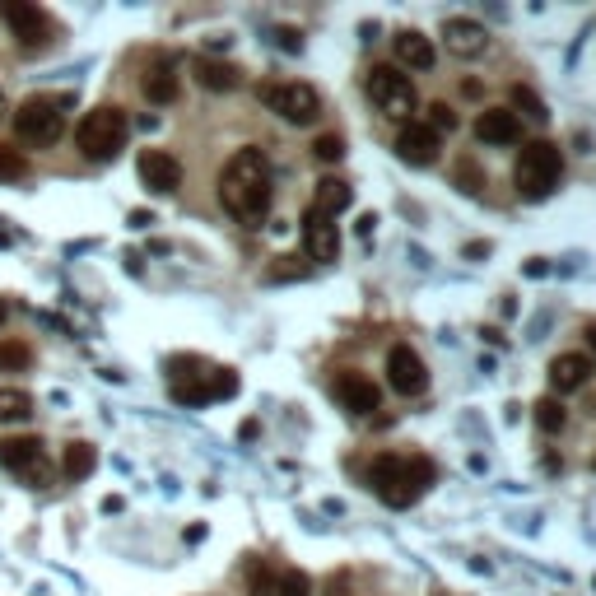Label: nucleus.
Segmentation results:
<instances>
[{
    "label": "nucleus",
    "instance_id": "7ed1b4c3",
    "mask_svg": "<svg viewBox=\"0 0 596 596\" xmlns=\"http://www.w3.org/2000/svg\"><path fill=\"white\" fill-rule=\"evenodd\" d=\"M429 461L415 457H378L373 461V471H368V480H373V489H378V499L387 503V508H410V503L420 499L424 480H429Z\"/></svg>",
    "mask_w": 596,
    "mask_h": 596
},
{
    "label": "nucleus",
    "instance_id": "f704fd0d",
    "mask_svg": "<svg viewBox=\"0 0 596 596\" xmlns=\"http://www.w3.org/2000/svg\"><path fill=\"white\" fill-rule=\"evenodd\" d=\"M271 280H303V266H294V257H280V266H271Z\"/></svg>",
    "mask_w": 596,
    "mask_h": 596
},
{
    "label": "nucleus",
    "instance_id": "c9c22d12",
    "mask_svg": "<svg viewBox=\"0 0 596 596\" xmlns=\"http://www.w3.org/2000/svg\"><path fill=\"white\" fill-rule=\"evenodd\" d=\"M131 224H136V229H149V224H154V215H149V210H136V215H131Z\"/></svg>",
    "mask_w": 596,
    "mask_h": 596
},
{
    "label": "nucleus",
    "instance_id": "9b49d317",
    "mask_svg": "<svg viewBox=\"0 0 596 596\" xmlns=\"http://www.w3.org/2000/svg\"><path fill=\"white\" fill-rule=\"evenodd\" d=\"M140 168V182H145L149 191H159V196H173L177 187H182V163L168 154V149H145L136 159Z\"/></svg>",
    "mask_w": 596,
    "mask_h": 596
},
{
    "label": "nucleus",
    "instance_id": "5701e85b",
    "mask_svg": "<svg viewBox=\"0 0 596 596\" xmlns=\"http://www.w3.org/2000/svg\"><path fill=\"white\" fill-rule=\"evenodd\" d=\"M33 415V396L19 392V387H0V424L28 420Z\"/></svg>",
    "mask_w": 596,
    "mask_h": 596
},
{
    "label": "nucleus",
    "instance_id": "bb28decb",
    "mask_svg": "<svg viewBox=\"0 0 596 596\" xmlns=\"http://www.w3.org/2000/svg\"><path fill=\"white\" fill-rule=\"evenodd\" d=\"M275 596H312V578L298 569H285L275 578Z\"/></svg>",
    "mask_w": 596,
    "mask_h": 596
},
{
    "label": "nucleus",
    "instance_id": "412c9836",
    "mask_svg": "<svg viewBox=\"0 0 596 596\" xmlns=\"http://www.w3.org/2000/svg\"><path fill=\"white\" fill-rule=\"evenodd\" d=\"M350 201H354L350 182H340V177H322V182H317V196H312V210L336 219L340 210H350Z\"/></svg>",
    "mask_w": 596,
    "mask_h": 596
},
{
    "label": "nucleus",
    "instance_id": "7c9ffc66",
    "mask_svg": "<svg viewBox=\"0 0 596 596\" xmlns=\"http://www.w3.org/2000/svg\"><path fill=\"white\" fill-rule=\"evenodd\" d=\"M513 103H517L522 112H527V117H536V122H545V117H550V112H545V103H541L536 94H531L527 84H513Z\"/></svg>",
    "mask_w": 596,
    "mask_h": 596
},
{
    "label": "nucleus",
    "instance_id": "1a4fd4ad",
    "mask_svg": "<svg viewBox=\"0 0 596 596\" xmlns=\"http://www.w3.org/2000/svg\"><path fill=\"white\" fill-rule=\"evenodd\" d=\"M261 103L271 112H280L285 122H294V126H312L317 117H322V94L312 89V84H266L261 89Z\"/></svg>",
    "mask_w": 596,
    "mask_h": 596
},
{
    "label": "nucleus",
    "instance_id": "72a5a7b5",
    "mask_svg": "<svg viewBox=\"0 0 596 596\" xmlns=\"http://www.w3.org/2000/svg\"><path fill=\"white\" fill-rule=\"evenodd\" d=\"M457 182H461V191H471V196H475L480 187H485V177L475 173V163H471V159H461V163H457Z\"/></svg>",
    "mask_w": 596,
    "mask_h": 596
},
{
    "label": "nucleus",
    "instance_id": "0eeeda50",
    "mask_svg": "<svg viewBox=\"0 0 596 596\" xmlns=\"http://www.w3.org/2000/svg\"><path fill=\"white\" fill-rule=\"evenodd\" d=\"M0 19L10 24L14 42H19L24 52H42V47L56 38L52 14L42 10V5H33V0H5V5H0Z\"/></svg>",
    "mask_w": 596,
    "mask_h": 596
},
{
    "label": "nucleus",
    "instance_id": "2f4dec72",
    "mask_svg": "<svg viewBox=\"0 0 596 596\" xmlns=\"http://www.w3.org/2000/svg\"><path fill=\"white\" fill-rule=\"evenodd\" d=\"M205 382H210V396H215V401H219V396H233V392H238V373H233V368H215V373H210Z\"/></svg>",
    "mask_w": 596,
    "mask_h": 596
},
{
    "label": "nucleus",
    "instance_id": "20e7f679",
    "mask_svg": "<svg viewBox=\"0 0 596 596\" xmlns=\"http://www.w3.org/2000/svg\"><path fill=\"white\" fill-rule=\"evenodd\" d=\"M126 136H131V122H126L122 108H94L84 112L80 126H75V145H80L84 159L108 163L126 149Z\"/></svg>",
    "mask_w": 596,
    "mask_h": 596
},
{
    "label": "nucleus",
    "instance_id": "6ab92c4d",
    "mask_svg": "<svg viewBox=\"0 0 596 596\" xmlns=\"http://www.w3.org/2000/svg\"><path fill=\"white\" fill-rule=\"evenodd\" d=\"M396 61L410 70H429L434 66V42L424 38L420 28H406V33H396Z\"/></svg>",
    "mask_w": 596,
    "mask_h": 596
},
{
    "label": "nucleus",
    "instance_id": "dca6fc26",
    "mask_svg": "<svg viewBox=\"0 0 596 596\" xmlns=\"http://www.w3.org/2000/svg\"><path fill=\"white\" fill-rule=\"evenodd\" d=\"M443 38H447V52L452 56H480L489 47V33H485V24H475V19H447L443 24Z\"/></svg>",
    "mask_w": 596,
    "mask_h": 596
},
{
    "label": "nucleus",
    "instance_id": "393cba45",
    "mask_svg": "<svg viewBox=\"0 0 596 596\" xmlns=\"http://www.w3.org/2000/svg\"><path fill=\"white\" fill-rule=\"evenodd\" d=\"M564 420H569V415H564V406H559L555 396L536 401V429H541V434H559V429H564Z\"/></svg>",
    "mask_w": 596,
    "mask_h": 596
},
{
    "label": "nucleus",
    "instance_id": "2eb2a0df",
    "mask_svg": "<svg viewBox=\"0 0 596 596\" xmlns=\"http://www.w3.org/2000/svg\"><path fill=\"white\" fill-rule=\"evenodd\" d=\"M475 136L485 140V145H517L522 140V122L508 108H485L475 117Z\"/></svg>",
    "mask_w": 596,
    "mask_h": 596
},
{
    "label": "nucleus",
    "instance_id": "58836bf2",
    "mask_svg": "<svg viewBox=\"0 0 596 596\" xmlns=\"http://www.w3.org/2000/svg\"><path fill=\"white\" fill-rule=\"evenodd\" d=\"M587 340H592V350H596V322H592V326H587Z\"/></svg>",
    "mask_w": 596,
    "mask_h": 596
},
{
    "label": "nucleus",
    "instance_id": "cd10ccee",
    "mask_svg": "<svg viewBox=\"0 0 596 596\" xmlns=\"http://www.w3.org/2000/svg\"><path fill=\"white\" fill-rule=\"evenodd\" d=\"M275 578H280V573H275L271 564H252V569H247V592L252 596H275Z\"/></svg>",
    "mask_w": 596,
    "mask_h": 596
},
{
    "label": "nucleus",
    "instance_id": "9d476101",
    "mask_svg": "<svg viewBox=\"0 0 596 596\" xmlns=\"http://www.w3.org/2000/svg\"><path fill=\"white\" fill-rule=\"evenodd\" d=\"M387 382L401 396H420L429 387V368H424V359L410 345H392V354H387Z\"/></svg>",
    "mask_w": 596,
    "mask_h": 596
},
{
    "label": "nucleus",
    "instance_id": "f3484780",
    "mask_svg": "<svg viewBox=\"0 0 596 596\" xmlns=\"http://www.w3.org/2000/svg\"><path fill=\"white\" fill-rule=\"evenodd\" d=\"M587 378H592V364H587V354H559L555 364H550V387H555L559 396L587 387Z\"/></svg>",
    "mask_w": 596,
    "mask_h": 596
},
{
    "label": "nucleus",
    "instance_id": "ea45409f",
    "mask_svg": "<svg viewBox=\"0 0 596 596\" xmlns=\"http://www.w3.org/2000/svg\"><path fill=\"white\" fill-rule=\"evenodd\" d=\"M0 247H10V233H5V229H0Z\"/></svg>",
    "mask_w": 596,
    "mask_h": 596
},
{
    "label": "nucleus",
    "instance_id": "4c0bfd02",
    "mask_svg": "<svg viewBox=\"0 0 596 596\" xmlns=\"http://www.w3.org/2000/svg\"><path fill=\"white\" fill-rule=\"evenodd\" d=\"M10 117V103H5V89H0V122Z\"/></svg>",
    "mask_w": 596,
    "mask_h": 596
},
{
    "label": "nucleus",
    "instance_id": "b1692460",
    "mask_svg": "<svg viewBox=\"0 0 596 596\" xmlns=\"http://www.w3.org/2000/svg\"><path fill=\"white\" fill-rule=\"evenodd\" d=\"M173 401H182V406H205V401H215L205 373H201V378H177L173 382Z\"/></svg>",
    "mask_w": 596,
    "mask_h": 596
},
{
    "label": "nucleus",
    "instance_id": "c85d7f7f",
    "mask_svg": "<svg viewBox=\"0 0 596 596\" xmlns=\"http://www.w3.org/2000/svg\"><path fill=\"white\" fill-rule=\"evenodd\" d=\"M28 173V159L14 145H0V182H19Z\"/></svg>",
    "mask_w": 596,
    "mask_h": 596
},
{
    "label": "nucleus",
    "instance_id": "ddd939ff",
    "mask_svg": "<svg viewBox=\"0 0 596 596\" xmlns=\"http://www.w3.org/2000/svg\"><path fill=\"white\" fill-rule=\"evenodd\" d=\"M303 243H308V257L312 261H336V252H340L336 219L308 210V215H303Z\"/></svg>",
    "mask_w": 596,
    "mask_h": 596
},
{
    "label": "nucleus",
    "instance_id": "6e6552de",
    "mask_svg": "<svg viewBox=\"0 0 596 596\" xmlns=\"http://www.w3.org/2000/svg\"><path fill=\"white\" fill-rule=\"evenodd\" d=\"M0 466L28 485H47L52 480V466H47V447L38 443L33 434H10L0 438Z\"/></svg>",
    "mask_w": 596,
    "mask_h": 596
},
{
    "label": "nucleus",
    "instance_id": "473e14b6",
    "mask_svg": "<svg viewBox=\"0 0 596 596\" xmlns=\"http://www.w3.org/2000/svg\"><path fill=\"white\" fill-rule=\"evenodd\" d=\"M312 154H317L322 163H340V159H345V140H340V136H317Z\"/></svg>",
    "mask_w": 596,
    "mask_h": 596
},
{
    "label": "nucleus",
    "instance_id": "c756f323",
    "mask_svg": "<svg viewBox=\"0 0 596 596\" xmlns=\"http://www.w3.org/2000/svg\"><path fill=\"white\" fill-rule=\"evenodd\" d=\"M424 126H429L434 136H443V131L452 136V131H457V112L447 108V103H429V122H424Z\"/></svg>",
    "mask_w": 596,
    "mask_h": 596
},
{
    "label": "nucleus",
    "instance_id": "f03ea898",
    "mask_svg": "<svg viewBox=\"0 0 596 596\" xmlns=\"http://www.w3.org/2000/svg\"><path fill=\"white\" fill-rule=\"evenodd\" d=\"M559 173H564L559 145H550V140H527L513 163L517 196H522V201H545V196L559 187Z\"/></svg>",
    "mask_w": 596,
    "mask_h": 596
},
{
    "label": "nucleus",
    "instance_id": "e433bc0d",
    "mask_svg": "<svg viewBox=\"0 0 596 596\" xmlns=\"http://www.w3.org/2000/svg\"><path fill=\"white\" fill-rule=\"evenodd\" d=\"M10 322V303H5V298H0V326Z\"/></svg>",
    "mask_w": 596,
    "mask_h": 596
},
{
    "label": "nucleus",
    "instance_id": "f8f14e48",
    "mask_svg": "<svg viewBox=\"0 0 596 596\" xmlns=\"http://www.w3.org/2000/svg\"><path fill=\"white\" fill-rule=\"evenodd\" d=\"M438 149L443 145H438V136L424 122H406L396 131V154L406 163H415V168H429V163L438 159Z\"/></svg>",
    "mask_w": 596,
    "mask_h": 596
},
{
    "label": "nucleus",
    "instance_id": "4be33fe9",
    "mask_svg": "<svg viewBox=\"0 0 596 596\" xmlns=\"http://www.w3.org/2000/svg\"><path fill=\"white\" fill-rule=\"evenodd\" d=\"M94 447L89 443H70L66 457H61V471H66V480H84V475H94Z\"/></svg>",
    "mask_w": 596,
    "mask_h": 596
},
{
    "label": "nucleus",
    "instance_id": "f257e3e1",
    "mask_svg": "<svg viewBox=\"0 0 596 596\" xmlns=\"http://www.w3.org/2000/svg\"><path fill=\"white\" fill-rule=\"evenodd\" d=\"M219 201L233 219L261 224L271 210V163L261 149H238L219 173Z\"/></svg>",
    "mask_w": 596,
    "mask_h": 596
},
{
    "label": "nucleus",
    "instance_id": "4468645a",
    "mask_svg": "<svg viewBox=\"0 0 596 596\" xmlns=\"http://www.w3.org/2000/svg\"><path fill=\"white\" fill-rule=\"evenodd\" d=\"M336 396L345 401V410H354V415H373L382 401L378 382L364 378V373H340L336 378Z\"/></svg>",
    "mask_w": 596,
    "mask_h": 596
},
{
    "label": "nucleus",
    "instance_id": "39448f33",
    "mask_svg": "<svg viewBox=\"0 0 596 596\" xmlns=\"http://www.w3.org/2000/svg\"><path fill=\"white\" fill-rule=\"evenodd\" d=\"M14 136L24 140V145H56V140L66 136V103H56V98H24L19 108H14Z\"/></svg>",
    "mask_w": 596,
    "mask_h": 596
},
{
    "label": "nucleus",
    "instance_id": "a878e982",
    "mask_svg": "<svg viewBox=\"0 0 596 596\" xmlns=\"http://www.w3.org/2000/svg\"><path fill=\"white\" fill-rule=\"evenodd\" d=\"M33 364V350H28L24 340H0V368H10V373H19V368Z\"/></svg>",
    "mask_w": 596,
    "mask_h": 596
},
{
    "label": "nucleus",
    "instance_id": "423d86ee",
    "mask_svg": "<svg viewBox=\"0 0 596 596\" xmlns=\"http://www.w3.org/2000/svg\"><path fill=\"white\" fill-rule=\"evenodd\" d=\"M368 98L378 103L382 117H392V122L406 126L410 112L420 108V94H415V84H410L406 70L396 66H373L368 70Z\"/></svg>",
    "mask_w": 596,
    "mask_h": 596
},
{
    "label": "nucleus",
    "instance_id": "aec40b11",
    "mask_svg": "<svg viewBox=\"0 0 596 596\" xmlns=\"http://www.w3.org/2000/svg\"><path fill=\"white\" fill-rule=\"evenodd\" d=\"M140 89H145V98L149 103H173L177 98V89H182V84H177V75H173V61H154V66L145 70V80H140Z\"/></svg>",
    "mask_w": 596,
    "mask_h": 596
},
{
    "label": "nucleus",
    "instance_id": "a211bd4d",
    "mask_svg": "<svg viewBox=\"0 0 596 596\" xmlns=\"http://www.w3.org/2000/svg\"><path fill=\"white\" fill-rule=\"evenodd\" d=\"M196 84L210 89V94H229V89L243 84V70L229 66V61H215V56H201V61H196Z\"/></svg>",
    "mask_w": 596,
    "mask_h": 596
}]
</instances>
